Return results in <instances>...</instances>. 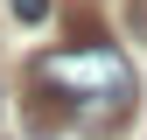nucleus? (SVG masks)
I'll return each instance as SVG.
<instances>
[{
    "label": "nucleus",
    "instance_id": "f257e3e1",
    "mask_svg": "<svg viewBox=\"0 0 147 140\" xmlns=\"http://www.w3.org/2000/svg\"><path fill=\"white\" fill-rule=\"evenodd\" d=\"M35 91H49V105L84 133H112L133 119V63L112 42H77V49H49L35 56Z\"/></svg>",
    "mask_w": 147,
    "mask_h": 140
},
{
    "label": "nucleus",
    "instance_id": "f03ea898",
    "mask_svg": "<svg viewBox=\"0 0 147 140\" xmlns=\"http://www.w3.org/2000/svg\"><path fill=\"white\" fill-rule=\"evenodd\" d=\"M14 21H28V28L49 21V0H14Z\"/></svg>",
    "mask_w": 147,
    "mask_h": 140
},
{
    "label": "nucleus",
    "instance_id": "7ed1b4c3",
    "mask_svg": "<svg viewBox=\"0 0 147 140\" xmlns=\"http://www.w3.org/2000/svg\"><path fill=\"white\" fill-rule=\"evenodd\" d=\"M133 28H140V35H147V0H133Z\"/></svg>",
    "mask_w": 147,
    "mask_h": 140
}]
</instances>
